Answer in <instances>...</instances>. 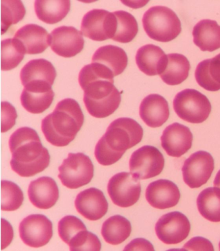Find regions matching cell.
<instances>
[{
  "mask_svg": "<svg viewBox=\"0 0 220 251\" xmlns=\"http://www.w3.org/2000/svg\"><path fill=\"white\" fill-rule=\"evenodd\" d=\"M12 170L22 177H30L44 171L50 164L48 150L43 147L34 129L22 127L14 131L9 141Z\"/></svg>",
  "mask_w": 220,
  "mask_h": 251,
  "instance_id": "6da1fadb",
  "label": "cell"
},
{
  "mask_svg": "<svg viewBox=\"0 0 220 251\" xmlns=\"http://www.w3.org/2000/svg\"><path fill=\"white\" fill-rule=\"evenodd\" d=\"M143 135L142 127L134 119H116L96 144L94 155L98 163L106 166L116 163L127 150L140 143Z\"/></svg>",
  "mask_w": 220,
  "mask_h": 251,
  "instance_id": "7a4b0ae2",
  "label": "cell"
},
{
  "mask_svg": "<svg viewBox=\"0 0 220 251\" xmlns=\"http://www.w3.org/2000/svg\"><path fill=\"white\" fill-rule=\"evenodd\" d=\"M84 123V115L77 100L67 98L55 106L42 121L45 139L57 147H66L77 136Z\"/></svg>",
  "mask_w": 220,
  "mask_h": 251,
  "instance_id": "3957f363",
  "label": "cell"
},
{
  "mask_svg": "<svg viewBox=\"0 0 220 251\" xmlns=\"http://www.w3.org/2000/svg\"><path fill=\"white\" fill-rule=\"evenodd\" d=\"M80 86L84 91V104L92 117L106 118L120 106L121 94L115 87L114 80L94 79Z\"/></svg>",
  "mask_w": 220,
  "mask_h": 251,
  "instance_id": "277c9868",
  "label": "cell"
},
{
  "mask_svg": "<svg viewBox=\"0 0 220 251\" xmlns=\"http://www.w3.org/2000/svg\"><path fill=\"white\" fill-rule=\"evenodd\" d=\"M147 36L157 42L174 40L182 31V25L175 12L164 6H154L145 12L142 18Z\"/></svg>",
  "mask_w": 220,
  "mask_h": 251,
  "instance_id": "5b68a950",
  "label": "cell"
},
{
  "mask_svg": "<svg viewBox=\"0 0 220 251\" xmlns=\"http://www.w3.org/2000/svg\"><path fill=\"white\" fill-rule=\"evenodd\" d=\"M173 108L180 119L193 124L204 122L211 112L208 98L194 89L179 92L174 99Z\"/></svg>",
  "mask_w": 220,
  "mask_h": 251,
  "instance_id": "8992f818",
  "label": "cell"
},
{
  "mask_svg": "<svg viewBox=\"0 0 220 251\" xmlns=\"http://www.w3.org/2000/svg\"><path fill=\"white\" fill-rule=\"evenodd\" d=\"M58 178L63 186L75 189L85 186L94 176V166L90 158L82 153H69L58 168Z\"/></svg>",
  "mask_w": 220,
  "mask_h": 251,
  "instance_id": "52a82bcc",
  "label": "cell"
},
{
  "mask_svg": "<svg viewBox=\"0 0 220 251\" xmlns=\"http://www.w3.org/2000/svg\"><path fill=\"white\" fill-rule=\"evenodd\" d=\"M165 166L164 155L157 148L144 146L136 150L129 160L131 174L138 180L159 176Z\"/></svg>",
  "mask_w": 220,
  "mask_h": 251,
  "instance_id": "ba28073f",
  "label": "cell"
},
{
  "mask_svg": "<svg viewBox=\"0 0 220 251\" xmlns=\"http://www.w3.org/2000/svg\"><path fill=\"white\" fill-rule=\"evenodd\" d=\"M141 191L140 182L129 173H119L109 181L108 191L110 199L123 208L135 205L140 197Z\"/></svg>",
  "mask_w": 220,
  "mask_h": 251,
  "instance_id": "9c48e42d",
  "label": "cell"
},
{
  "mask_svg": "<svg viewBox=\"0 0 220 251\" xmlns=\"http://www.w3.org/2000/svg\"><path fill=\"white\" fill-rule=\"evenodd\" d=\"M116 18L114 12L104 9H93L84 15L81 32L87 38L96 42L112 39L116 30Z\"/></svg>",
  "mask_w": 220,
  "mask_h": 251,
  "instance_id": "30bf717a",
  "label": "cell"
},
{
  "mask_svg": "<svg viewBox=\"0 0 220 251\" xmlns=\"http://www.w3.org/2000/svg\"><path fill=\"white\" fill-rule=\"evenodd\" d=\"M215 169V161L211 154L199 151L192 154L182 167L183 178L189 188H200L206 184Z\"/></svg>",
  "mask_w": 220,
  "mask_h": 251,
  "instance_id": "8fae6325",
  "label": "cell"
},
{
  "mask_svg": "<svg viewBox=\"0 0 220 251\" xmlns=\"http://www.w3.org/2000/svg\"><path fill=\"white\" fill-rule=\"evenodd\" d=\"M53 224L43 215H30L22 220L20 236L27 246L39 248L47 245L53 237Z\"/></svg>",
  "mask_w": 220,
  "mask_h": 251,
  "instance_id": "7c38bea8",
  "label": "cell"
},
{
  "mask_svg": "<svg viewBox=\"0 0 220 251\" xmlns=\"http://www.w3.org/2000/svg\"><path fill=\"white\" fill-rule=\"evenodd\" d=\"M191 224L186 215L178 211L162 216L155 226L156 235L168 245L180 244L188 237Z\"/></svg>",
  "mask_w": 220,
  "mask_h": 251,
  "instance_id": "4fadbf2b",
  "label": "cell"
},
{
  "mask_svg": "<svg viewBox=\"0 0 220 251\" xmlns=\"http://www.w3.org/2000/svg\"><path fill=\"white\" fill-rule=\"evenodd\" d=\"M51 49L59 56L73 57L83 49L85 41L83 34L73 26L55 28L51 32Z\"/></svg>",
  "mask_w": 220,
  "mask_h": 251,
  "instance_id": "5bb4252c",
  "label": "cell"
},
{
  "mask_svg": "<svg viewBox=\"0 0 220 251\" xmlns=\"http://www.w3.org/2000/svg\"><path fill=\"white\" fill-rule=\"evenodd\" d=\"M192 133L186 126L174 123L164 129L162 147L170 157H180L192 147Z\"/></svg>",
  "mask_w": 220,
  "mask_h": 251,
  "instance_id": "9a60e30c",
  "label": "cell"
},
{
  "mask_svg": "<svg viewBox=\"0 0 220 251\" xmlns=\"http://www.w3.org/2000/svg\"><path fill=\"white\" fill-rule=\"evenodd\" d=\"M78 213L86 219L96 221L108 213L109 204L104 193L100 189H85L77 195L75 201Z\"/></svg>",
  "mask_w": 220,
  "mask_h": 251,
  "instance_id": "2e32d148",
  "label": "cell"
},
{
  "mask_svg": "<svg viewBox=\"0 0 220 251\" xmlns=\"http://www.w3.org/2000/svg\"><path fill=\"white\" fill-rule=\"evenodd\" d=\"M52 86L48 84H29L24 86L20 100L28 112L40 114L51 106L54 100L55 93Z\"/></svg>",
  "mask_w": 220,
  "mask_h": 251,
  "instance_id": "e0dca14e",
  "label": "cell"
},
{
  "mask_svg": "<svg viewBox=\"0 0 220 251\" xmlns=\"http://www.w3.org/2000/svg\"><path fill=\"white\" fill-rule=\"evenodd\" d=\"M146 199L154 208L166 209L178 204L180 190L174 182L160 179L151 182L146 189Z\"/></svg>",
  "mask_w": 220,
  "mask_h": 251,
  "instance_id": "ac0fdd59",
  "label": "cell"
},
{
  "mask_svg": "<svg viewBox=\"0 0 220 251\" xmlns=\"http://www.w3.org/2000/svg\"><path fill=\"white\" fill-rule=\"evenodd\" d=\"M28 196L30 202L37 208L50 209L58 200V187L54 179L43 176L30 183Z\"/></svg>",
  "mask_w": 220,
  "mask_h": 251,
  "instance_id": "d6986e66",
  "label": "cell"
},
{
  "mask_svg": "<svg viewBox=\"0 0 220 251\" xmlns=\"http://www.w3.org/2000/svg\"><path fill=\"white\" fill-rule=\"evenodd\" d=\"M14 38L19 41L28 54L44 52L51 43V35L42 26L36 24L22 26L16 32Z\"/></svg>",
  "mask_w": 220,
  "mask_h": 251,
  "instance_id": "ffe728a7",
  "label": "cell"
},
{
  "mask_svg": "<svg viewBox=\"0 0 220 251\" xmlns=\"http://www.w3.org/2000/svg\"><path fill=\"white\" fill-rule=\"evenodd\" d=\"M168 104L158 94H151L143 99L139 106V115L148 126L158 127L165 124L169 117Z\"/></svg>",
  "mask_w": 220,
  "mask_h": 251,
  "instance_id": "44dd1931",
  "label": "cell"
},
{
  "mask_svg": "<svg viewBox=\"0 0 220 251\" xmlns=\"http://www.w3.org/2000/svg\"><path fill=\"white\" fill-rule=\"evenodd\" d=\"M167 55L160 47L146 45L137 51L136 63L143 73L149 76L160 75L165 67Z\"/></svg>",
  "mask_w": 220,
  "mask_h": 251,
  "instance_id": "7402d4cb",
  "label": "cell"
},
{
  "mask_svg": "<svg viewBox=\"0 0 220 251\" xmlns=\"http://www.w3.org/2000/svg\"><path fill=\"white\" fill-rule=\"evenodd\" d=\"M55 77L56 71L54 66L44 59L28 61L20 73V79L24 86L32 83H46L53 86Z\"/></svg>",
  "mask_w": 220,
  "mask_h": 251,
  "instance_id": "603a6c76",
  "label": "cell"
},
{
  "mask_svg": "<svg viewBox=\"0 0 220 251\" xmlns=\"http://www.w3.org/2000/svg\"><path fill=\"white\" fill-rule=\"evenodd\" d=\"M193 42L201 51L213 52L220 48V26L215 20H203L193 28Z\"/></svg>",
  "mask_w": 220,
  "mask_h": 251,
  "instance_id": "cb8c5ba5",
  "label": "cell"
},
{
  "mask_svg": "<svg viewBox=\"0 0 220 251\" xmlns=\"http://www.w3.org/2000/svg\"><path fill=\"white\" fill-rule=\"evenodd\" d=\"M92 61V63L106 66L114 76H117L126 69L128 57L126 52L120 47L109 45L100 47L94 52Z\"/></svg>",
  "mask_w": 220,
  "mask_h": 251,
  "instance_id": "d4e9b609",
  "label": "cell"
},
{
  "mask_svg": "<svg viewBox=\"0 0 220 251\" xmlns=\"http://www.w3.org/2000/svg\"><path fill=\"white\" fill-rule=\"evenodd\" d=\"M190 69V63L186 56L180 53H170L160 76L168 85H178L188 77Z\"/></svg>",
  "mask_w": 220,
  "mask_h": 251,
  "instance_id": "484cf974",
  "label": "cell"
},
{
  "mask_svg": "<svg viewBox=\"0 0 220 251\" xmlns=\"http://www.w3.org/2000/svg\"><path fill=\"white\" fill-rule=\"evenodd\" d=\"M199 85L211 92L220 90V55L201 61L195 71Z\"/></svg>",
  "mask_w": 220,
  "mask_h": 251,
  "instance_id": "4316f807",
  "label": "cell"
},
{
  "mask_svg": "<svg viewBox=\"0 0 220 251\" xmlns=\"http://www.w3.org/2000/svg\"><path fill=\"white\" fill-rule=\"evenodd\" d=\"M37 17L47 24H55L65 18L71 9L69 0H37L34 2Z\"/></svg>",
  "mask_w": 220,
  "mask_h": 251,
  "instance_id": "83f0119b",
  "label": "cell"
},
{
  "mask_svg": "<svg viewBox=\"0 0 220 251\" xmlns=\"http://www.w3.org/2000/svg\"><path fill=\"white\" fill-rule=\"evenodd\" d=\"M132 227L130 222L120 215H115L103 224L102 234L108 244L117 246L126 240L131 235Z\"/></svg>",
  "mask_w": 220,
  "mask_h": 251,
  "instance_id": "f1b7e54d",
  "label": "cell"
},
{
  "mask_svg": "<svg viewBox=\"0 0 220 251\" xmlns=\"http://www.w3.org/2000/svg\"><path fill=\"white\" fill-rule=\"evenodd\" d=\"M201 215L212 222H220V189L209 188L201 191L197 199Z\"/></svg>",
  "mask_w": 220,
  "mask_h": 251,
  "instance_id": "f546056e",
  "label": "cell"
},
{
  "mask_svg": "<svg viewBox=\"0 0 220 251\" xmlns=\"http://www.w3.org/2000/svg\"><path fill=\"white\" fill-rule=\"evenodd\" d=\"M116 18V30L112 40L121 43L132 42L138 32V25L132 14L124 11L114 12Z\"/></svg>",
  "mask_w": 220,
  "mask_h": 251,
  "instance_id": "4dcf8cb0",
  "label": "cell"
},
{
  "mask_svg": "<svg viewBox=\"0 0 220 251\" xmlns=\"http://www.w3.org/2000/svg\"><path fill=\"white\" fill-rule=\"evenodd\" d=\"M1 70L9 71L22 62L26 54L21 43L15 38L1 41Z\"/></svg>",
  "mask_w": 220,
  "mask_h": 251,
  "instance_id": "1f68e13d",
  "label": "cell"
},
{
  "mask_svg": "<svg viewBox=\"0 0 220 251\" xmlns=\"http://www.w3.org/2000/svg\"><path fill=\"white\" fill-rule=\"evenodd\" d=\"M1 34L7 31L12 25L22 21L26 15L24 4L18 0H2Z\"/></svg>",
  "mask_w": 220,
  "mask_h": 251,
  "instance_id": "d6a6232c",
  "label": "cell"
},
{
  "mask_svg": "<svg viewBox=\"0 0 220 251\" xmlns=\"http://www.w3.org/2000/svg\"><path fill=\"white\" fill-rule=\"evenodd\" d=\"M24 200V193L17 184L8 180L1 181L2 211H16L22 206Z\"/></svg>",
  "mask_w": 220,
  "mask_h": 251,
  "instance_id": "836d02e7",
  "label": "cell"
},
{
  "mask_svg": "<svg viewBox=\"0 0 220 251\" xmlns=\"http://www.w3.org/2000/svg\"><path fill=\"white\" fill-rule=\"evenodd\" d=\"M69 246L71 251H99L102 244L96 234L86 229L77 234L69 243Z\"/></svg>",
  "mask_w": 220,
  "mask_h": 251,
  "instance_id": "e575fe53",
  "label": "cell"
},
{
  "mask_svg": "<svg viewBox=\"0 0 220 251\" xmlns=\"http://www.w3.org/2000/svg\"><path fill=\"white\" fill-rule=\"evenodd\" d=\"M86 229L87 228L83 222L75 216H66L58 223L59 237L68 245L77 234Z\"/></svg>",
  "mask_w": 220,
  "mask_h": 251,
  "instance_id": "d590c367",
  "label": "cell"
},
{
  "mask_svg": "<svg viewBox=\"0 0 220 251\" xmlns=\"http://www.w3.org/2000/svg\"><path fill=\"white\" fill-rule=\"evenodd\" d=\"M17 113L15 108L8 102L1 103V132H7L16 124Z\"/></svg>",
  "mask_w": 220,
  "mask_h": 251,
  "instance_id": "8d00e7d4",
  "label": "cell"
},
{
  "mask_svg": "<svg viewBox=\"0 0 220 251\" xmlns=\"http://www.w3.org/2000/svg\"><path fill=\"white\" fill-rule=\"evenodd\" d=\"M185 251H214L212 243L203 237H194L187 242L184 247Z\"/></svg>",
  "mask_w": 220,
  "mask_h": 251,
  "instance_id": "74e56055",
  "label": "cell"
},
{
  "mask_svg": "<svg viewBox=\"0 0 220 251\" xmlns=\"http://www.w3.org/2000/svg\"><path fill=\"white\" fill-rule=\"evenodd\" d=\"M123 251H154L153 245L143 238L133 240Z\"/></svg>",
  "mask_w": 220,
  "mask_h": 251,
  "instance_id": "f35d334b",
  "label": "cell"
},
{
  "mask_svg": "<svg viewBox=\"0 0 220 251\" xmlns=\"http://www.w3.org/2000/svg\"><path fill=\"white\" fill-rule=\"evenodd\" d=\"M214 186L216 188L220 189V170L218 172L217 176H216L215 180H214Z\"/></svg>",
  "mask_w": 220,
  "mask_h": 251,
  "instance_id": "ab89813d",
  "label": "cell"
},
{
  "mask_svg": "<svg viewBox=\"0 0 220 251\" xmlns=\"http://www.w3.org/2000/svg\"><path fill=\"white\" fill-rule=\"evenodd\" d=\"M219 248H220V244H219Z\"/></svg>",
  "mask_w": 220,
  "mask_h": 251,
  "instance_id": "60d3db41",
  "label": "cell"
}]
</instances>
